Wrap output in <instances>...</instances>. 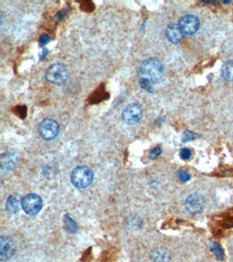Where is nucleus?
I'll use <instances>...</instances> for the list:
<instances>
[{
    "instance_id": "1",
    "label": "nucleus",
    "mask_w": 233,
    "mask_h": 262,
    "mask_svg": "<svg viewBox=\"0 0 233 262\" xmlns=\"http://www.w3.org/2000/svg\"><path fill=\"white\" fill-rule=\"evenodd\" d=\"M139 71L140 78L147 79L155 84L162 78L164 68L160 61L152 57L141 62Z\"/></svg>"
},
{
    "instance_id": "7",
    "label": "nucleus",
    "mask_w": 233,
    "mask_h": 262,
    "mask_svg": "<svg viewBox=\"0 0 233 262\" xmlns=\"http://www.w3.org/2000/svg\"><path fill=\"white\" fill-rule=\"evenodd\" d=\"M205 205L204 197L198 193H194L189 196L185 203V210L191 215L200 214L205 209Z\"/></svg>"
},
{
    "instance_id": "6",
    "label": "nucleus",
    "mask_w": 233,
    "mask_h": 262,
    "mask_svg": "<svg viewBox=\"0 0 233 262\" xmlns=\"http://www.w3.org/2000/svg\"><path fill=\"white\" fill-rule=\"evenodd\" d=\"M142 117V107L137 103H131L128 105L122 113V121L128 125L137 124Z\"/></svg>"
},
{
    "instance_id": "21",
    "label": "nucleus",
    "mask_w": 233,
    "mask_h": 262,
    "mask_svg": "<svg viewBox=\"0 0 233 262\" xmlns=\"http://www.w3.org/2000/svg\"><path fill=\"white\" fill-rule=\"evenodd\" d=\"M161 154V149L159 147H156V148H153L149 154V158L151 160L155 159L158 157L160 156Z\"/></svg>"
},
{
    "instance_id": "15",
    "label": "nucleus",
    "mask_w": 233,
    "mask_h": 262,
    "mask_svg": "<svg viewBox=\"0 0 233 262\" xmlns=\"http://www.w3.org/2000/svg\"><path fill=\"white\" fill-rule=\"evenodd\" d=\"M153 258L155 261L157 262H167L169 255L167 251L163 249L157 250L154 252L153 255Z\"/></svg>"
},
{
    "instance_id": "18",
    "label": "nucleus",
    "mask_w": 233,
    "mask_h": 262,
    "mask_svg": "<svg viewBox=\"0 0 233 262\" xmlns=\"http://www.w3.org/2000/svg\"><path fill=\"white\" fill-rule=\"evenodd\" d=\"M200 138V135L197 134V133H193V132L190 131H185L183 133L181 141L183 143H187V142L194 141V140H197V139Z\"/></svg>"
},
{
    "instance_id": "16",
    "label": "nucleus",
    "mask_w": 233,
    "mask_h": 262,
    "mask_svg": "<svg viewBox=\"0 0 233 262\" xmlns=\"http://www.w3.org/2000/svg\"><path fill=\"white\" fill-rule=\"evenodd\" d=\"M210 249L212 250L214 254L215 255V258L219 260H222L224 258V252L222 248H221L220 245L217 243H212L210 245Z\"/></svg>"
},
{
    "instance_id": "10",
    "label": "nucleus",
    "mask_w": 233,
    "mask_h": 262,
    "mask_svg": "<svg viewBox=\"0 0 233 262\" xmlns=\"http://www.w3.org/2000/svg\"><path fill=\"white\" fill-rule=\"evenodd\" d=\"M166 35L168 40L171 43L177 45L181 43L183 39V33L182 32L178 24L176 23H172L168 25L166 30Z\"/></svg>"
},
{
    "instance_id": "22",
    "label": "nucleus",
    "mask_w": 233,
    "mask_h": 262,
    "mask_svg": "<svg viewBox=\"0 0 233 262\" xmlns=\"http://www.w3.org/2000/svg\"><path fill=\"white\" fill-rule=\"evenodd\" d=\"M180 157H181L182 159L188 160L192 157L191 150L188 148H183L180 153Z\"/></svg>"
},
{
    "instance_id": "3",
    "label": "nucleus",
    "mask_w": 233,
    "mask_h": 262,
    "mask_svg": "<svg viewBox=\"0 0 233 262\" xmlns=\"http://www.w3.org/2000/svg\"><path fill=\"white\" fill-rule=\"evenodd\" d=\"M94 179V174L91 168L84 165L77 167L71 175V181L78 189H85L89 187Z\"/></svg>"
},
{
    "instance_id": "2",
    "label": "nucleus",
    "mask_w": 233,
    "mask_h": 262,
    "mask_svg": "<svg viewBox=\"0 0 233 262\" xmlns=\"http://www.w3.org/2000/svg\"><path fill=\"white\" fill-rule=\"evenodd\" d=\"M45 77L47 82L56 86H62L67 82L69 71L62 63L52 64L46 70Z\"/></svg>"
},
{
    "instance_id": "20",
    "label": "nucleus",
    "mask_w": 233,
    "mask_h": 262,
    "mask_svg": "<svg viewBox=\"0 0 233 262\" xmlns=\"http://www.w3.org/2000/svg\"><path fill=\"white\" fill-rule=\"evenodd\" d=\"M178 176L179 180L183 182H188V181L190 180V178H191L190 174L183 170L178 171Z\"/></svg>"
},
{
    "instance_id": "5",
    "label": "nucleus",
    "mask_w": 233,
    "mask_h": 262,
    "mask_svg": "<svg viewBox=\"0 0 233 262\" xmlns=\"http://www.w3.org/2000/svg\"><path fill=\"white\" fill-rule=\"evenodd\" d=\"M39 131L42 139L50 141L58 135L59 125L55 120L46 118L39 125Z\"/></svg>"
},
{
    "instance_id": "23",
    "label": "nucleus",
    "mask_w": 233,
    "mask_h": 262,
    "mask_svg": "<svg viewBox=\"0 0 233 262\" xmlns=\"http://www.w3.org/2000/svg\"><path fill=\"white\" fill-rule=\"evenodd\" d=\"M49 53V51L47 50V49L44 48L43 50H42V52H40V53H39V59H40V60L42 61L44 60V59L45 58V57L47 56V54Z\"/></svg>"
},
{
    "instance_id": "19",
    "label": "nucleus",
    "mask_w": 233,
    "mask_h": 262,
    "mask_svg": "<svg viewBox=\"0 0 233 262\" xmlns=\"http://www.w3.org/2000/svg\"><path fill=\"white\" fill-rule=\"evenodd\" d=\"M52 38H51L49 35H46V34H43V35H40V38H39V46L43 47L44 45H47L49 42L52 41Z\"/></svg>"
},
{
    "instance_id": "14",
    "label": "nucleus",
    "mask_w": 233,
    "mask_h": 262,
    "mask_svg": "<svg viewBox=\"0 0 233 262\" xmlns=\"http://www.w3.org/2000/svg\"><path fill=\"white\" fill-rule=\"evenodd\" d=\"M64 227H65L66 230L68 232L71 233V234H76V233L78 232V224H77L76 221H75L69 214H66V215L64 216Z\"/></svg>"
},
{
    "instance_id": "4",
    "label": "nucleus",
    "mask_w": 233,
    "mask_h": 262,
    "mask_svg": "<svg viewBox=\"0 0 233 262\" xmlns=\"http://www.w3.org/2000/svg\"><path fill=\"white\" fill-rule=\"evenodd\" d=\"M21 207L27 214L36 215L40 212L42 208L41 197L37 194H28L21 199Z\"/></svg>"
},
{
    "instance_id": "17",
    "label": "nucleus",
    "mask_w": 233,
    "mask_h": 262,
    "mask_svg": "<svg viewBox=\"0 0 233 262\" xmlns=\"http://www.w3.org/2000/svg\"><path fill=\"white\" fill-rule=\"evenodd\" d=\"M139 84L143 89L149 93H154L155 88L153 87V84L150 82L147 79L139 78Z\"/></svg>"
},
{
    "instance_id": "8",
    "label": "nucleus",
    "mask_w": 233,
    "mask_h": 262,
    "mask_svg": "<svg viewBox=\"0 0 233 262\" xmlns=\"http://www.w3.org/2000/svg\"><path fill=\"white\" fill-rule=\"evenodd\" d=\"M178 25L183 35H193L198 32L200 28V21L194 15H185L179 20Z\"/></svg>"
},
{
    "instance_id": "12",
    "label": "nucleus",
    "mask_w": 233,
    "mask_h": 262,
    "mask_svg": "<svg viewBox=\"0 0 233 262\" xmlns=\"http://www.w3.org/2000/svg\"><path fill=\"white\" fill-rule=\"evenodd\" d=\"M18 158L14 154L5 153L0 159L1 169L5 172L13 170L18 165Z\"/></svg>"
},
{
    "instance_id": "24",
    "label": "nucleus",
    "mask_w": 233,
    "mask_h": 262,
    "mask_svg": "<svg viewBox=\"0 0 233 262\" xmlns=\"http://www.w3.org/2000/svg\"><path fill=\"white\" fill-rule=\"evenodd\" d=\"M222 2L224 3V4H228L231 3V1H222Z\"/></svg>"
},
{
    "instance_id": "11",
    "label": "nucleus",
    "mask_w": 233,
    "mask_h": 262,
    "mask_svg": "<svg viewBox=\"0 0 233 262\" xmlns=\"http://www.w3.org/2000/svg\"><path fill=\"white\" fill-rule=\"evenodd\" d=\"M21 206V200L19 194L15 193L10 195L6 202V211L9 214H18Z\"/></svg>"
},
{
    "instance_id": "13",
    "label": "nucleus",
    "mask_w": 233,
    "mask_h": 262,
    "mask_svg": "<svg viewBox=\"0 0 233 262\" xmlns=\"http://www.w3.org/2000/svg\"><path fill=\"white\" fill-rule=\"evenodd\" d=\"M221 75L226 81H233V60H229L223 64L221 69Z\"/></svg>"
},
{
    "instance_id": "9",
    "label": "nucleus",
    "mask_w": 233,
    "mask_h": 262,
    "mask_svg": "<svg viewBox=\"0 0 233 262\" xmlns=\"http://www.w3.org/2000/svg\"><path fill=\"white\" fill-rule=\"evenodd\" d=\"M17 248L14 241L8 236L0 238V260L1 262L8 261L16 253Z\"/></svg>"
}]
</instances>
